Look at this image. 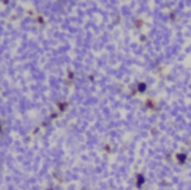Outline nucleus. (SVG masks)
Returning a JSON list of instances; mask_svg holds the SVG:
<instances>
[{"label":"nucleus","instance_id":"f03ea898","mask_svg":"<svg viewBox=\"0 0 191 190\" xmlns=\"http://www.w3.org/2000/svg\"><path fill=\"white\" fill-rule=\"evenodd\" d=\"M178 159H181V160H185V155H181V156H178Z\"/></svg>","mask_w":191,"mask_h":190},{"label":"nucleus","instance_id":"f257e3e1","mask_svg":"<svg viewBox=\"0 0 191 190\" xmlns=\"http://www.w3.org/2000/svg\"><path fill=\"white\" fill-rule=\"evenodd\" d=\"M139 87H140V89H139V90H140V91H143V90H144V87H146V85H140V86H139Z\"/></svg>","mask_w":191,"mask_h":190}]
</instances>
